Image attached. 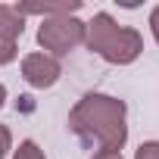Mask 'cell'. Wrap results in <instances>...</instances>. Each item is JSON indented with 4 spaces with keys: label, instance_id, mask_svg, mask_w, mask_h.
<instances>
[{
    "label": "cell",
    "instance_id": "cell-1",
    "mask_svg": "<svg viewBox=\"0 0 159 159\" xmlns=\"http://www.w3.org/2000/svg\"><path fill=\"white\" fill-rule=\"evenodd\" d=\"M69 131L94 153L122 150L128 143V103L122 97L91 91L69 109Z\"/></svg>",
    "mask_w": 159,
    "mask_h": 159
},
{
    "label": "cell",
    "instance_id": "cell-2",
    "mask_svg": "<svg viewBox=\"0 0 159 159\" xmlns=\"http://www.w3.org/2000/svg\"><path fill=\"white\" fill-rule=\"evenodd\" d=\"M84 44V22L78 16H53L38 25V47L50 56H69Z\"/></svg>",
    "mask_w": 159,
    "mask_h": 159
},
{
    "label": "cell",
    "instance_id": "cell-3",
    "mask_svg": "<svg viewBox=\"0 0 159 159\" xmlns=\"http://www.w3.org/2000/svg\"><path fill=\"white\" fill-rule=\"evenodd\" d=\"M143 53V38H140V31L137 28H131V25H119L112 34H109V41L100 47V59L103 62H109V66H131V62H137V56Z\"/></svg>",
    "mask_w": 159,
    "mask_h": 159
},
{
    "label": "cell",
    "instance_id": "cell-4",
    "mask_svg": "<svg viewBox=\"0 0 159 159\" xmlns=\"http://www.w3.org/2000/svg\"><path fill=\"white\" fill-rule=\"evenodd\" d=\"M19 69H22V81L28 88H34V91H50L59 78H62V62L56 56L44 53V50L25 53L22 62H19Z\"/></svg>",
    "mask_w": 159,
    "mask_h": 159
},
{
    "label": "cell",
    "instance_id": "cell-5",
    "mask_svg": "<svg viewBox=\"0 0 159 159\" xmlns=\"http://www.w3.org/2000/svg\"><path fill=\"white\" fill-rule=\"evenodd\" d=\"M16 13L25 16H41V19H53V16H78L81 13V0H56V3H38V0H28V3H16Z\"/></svg>",
    "mask_w": 159,
    "mask_h": 159
},
{
    "label": "cell",
    "instance_id": "cell-6",
    "mask_svg": "<svg viewBox=\"0 0 159 159\" xmlns=\"http://www.w3.org/2000/svg\"><path fill=\"white\" fill-rule=\"evenodd\" d=\"M22 31H25V19L16 13V7L0 3V38H7V41H19Z\"/></svg>",
    "mask_w": 159,
    "mask_h": 159
},
{
    "label": "cell",
    "instance_id": "cell-7",
    "mask_svg": "<svg viewBox=\"0 0 159 159\" xmlns=\"http://www.w3.org/2000/svg\"><path fill=\"white\" fill-rule=\"evenodd\" d=\"M10 159H47V153L41 150V143H38V140L25 137V140H19V147H13Z\"/></svg>",
    "mask_w": 159,
    "mask_h": 159
},
{
    "label": "cell",
    "instance_id": "cell-8",
    "mask_svg": "<svg viewBox=\"0 0 159 159\" xmlns=\"http://www.w3.org/2000/svg\"><path fill=\"white\" fill-rule=\"evenodd\" d=\"M16 56H19V41H7V38H0V66L16 62Z\"/></svg>",
    "mask_w": 159,
    "mask_h": 159
},
{
    "label": "cell",
    "instance_id": "cell-9",
    "mask_svg": "<svg viewBox=\"0 0 159 159\" xmlns=\"http://www.w3.org/2000/svg\"><path fill=\"white\" fill-rule=\"evenodd\" d=\"M134 159H159V140H143L134 150Z\"/></svg>",
    "mask_w": 159,
    "mask_h": 159
},
{
    "label": "cell",
    "instance_id": "cell-10",
    "mask_svg": "<svg viewBox=\"0 0 159 159\" xmlns=\"http://www.w3.org/2000/svg\"><path fill=\"white\" fill-rule=\"evenodd\" d=\"M13 153V131L7 125H0V159H7Z\"/></svg>",
    "mask_w": 159,
    "mask_h": 159
},
{
    "label": "cell",
    "instance_id": "cell-11",
    "mask_svg": "<svg viewBox=\"0 0 159 159\" xmlns=\"http://www.w3.org/2000/svg\"><path fill=\"white\" fill-rule=\"evenodd\" d=\"M150 34H153V41H156V47H159V3L150 10Z\"/></svg>",
    "mask_w": 159,
    "mask_h": 159
},
{
    "label": "cell",
    "instance_id": "cell-12",
    "mask_svg": "<svg viewBox=\"0 0 159 159\" xmlns=\"http://www.w3.org/2000/svg\"><path fill=\"white\" fill-rule=\"evenodd\" d=\"M91 159H125L122 150H100V153H91Z\"/></svg>",
    "mask_w": 159,
    "mask_h": 159
},
{
    "label": "cell",
    "instance_id": "cell-13",
    "mask_svg": "<svg viewBox=\"0 0 159 159\" xmlns=\"http://www.w3.org/2000/svg\"><path fill=\"white\" fill-rule=\"evenodd\" d=\"M7 97H10V94H7V84H3V81H0V109H3V106H7Z\"/></svg>",
    "mask_w": 159,
    "mask_h": 159
}]
</instances>
